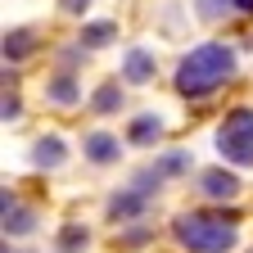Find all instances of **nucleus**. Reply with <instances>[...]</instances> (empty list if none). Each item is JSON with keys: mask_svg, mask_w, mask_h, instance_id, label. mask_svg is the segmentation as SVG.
I'll return each mask as SVG.
<instances>
[{"mask_svg": "<svg viewBox=\"0 0 253 253\" xmlns=\"http://www.w3.org/2000/svg\"><path fill=\"white\" fill-rule=\"evenodd\" d=\"M231 73H235V54H231L226 45L208 41V45L190 50V54L181 59V68H176V90H181V95H208V90H217L221 82H226Z\"/></svg>", "mask_w": 253, "mask_h": 253, "instance_id": "1", "label": "nucleus"}, {"mask_svg": "<svg viewBox=\"0 0 253 253\" xmlns=\"http://www.w3.org/2000/svg\"><path fill=\"white\" fill-rule=\"evenodd\" d=\"M176 240L190 244L195 253H226L235 244V226L212 212H185V217H176Z\"/></svg>", "mask_w": 253, "mask_h": 253, "instance_id": "2", "label": "nucleus"}, {"mask_svg": "<svg viewBox=\"0 0 253 253\" xmlns=\"http://www.w3.org/2000/svg\"><path fill=\"white\" fill-rule=\"evenodd\" d=\"M217 149L231 163H253V109H235L217 131Z\"/></svg>", "mask_w": 253, "mask_h": 253, "instance_id": "3", "label": "nucleus"}, {"mask_svg": "<svg viewBox=\"0 0 253 253\" xmlns=\"http://www.w3.org/2000/svg\"><path fill=\"white\" fill-rule=\"evenodd\" d=\"M199 185H204V195H212V199H235L240 195V181L231 172H204Z\"/></svg>", "mask_w": 253, "mask_h": 253, "instance_id": "4", "label": "nucleus"}, {"mask_svg": "<svg viewBox=\"0 0 253 253\" xmlns=\"http://www.w3.org/2000/svg\"><path fill=\"white\" fill-rule=\"evenodd\" d=\"M122 77L136 82V86H145V82L154 77V59H149L145 50H131V54H126V63H122Z\"/></svg>", "mask_w": 253, "mask_h": 253, "instance_id": "5", "label": "nucleus"}, {"mask_svg": "<svg viewBox=\"0 0 253 253\" xmlns=\"http://www.w3.org/2000/svg\"><path fill=\"white\" fill-rule=\"evenodd\" d=\"M86 158H90V163H113V158H118V140L104 136V131L86 136Z\"/></svg>", "mask_w": 253, "mask_h": 253, "instance_id": "6", "label": "nucleus"}, {"mask_svg": "<svg viewBox=\"0 0 253 253\" xmlns=\"http://www.w3.org/2000/svg\"><path fill=\"white\" fill-rule=\"evenodd\" d=\"M32 50H37V32L18 27V32H9V37H5V59H23V54H32Z\"/></svg>", "mask_w": 253, "mask_h": 253, "instance_id": "7", "label": "nucleus"}, {"mask_svg": "<svg viewBox=\"0 0 253 253\" xmlns=\"http://www.w3.org/2000/svg\"><path fill=\"white\" fill-rule=\"evenodd\" d=\"M126 136H131L136 145H149V140L163 136V122H158L154 113H145V118H136V122H131V131H126Z\"/></svg>", "mask_w": 253, "mask_h": 253, "instance_id": "8", "label": "nucleus"}, {"mask_svg": "<svg viewBox=\"0 0 253 253\" xmlns=\"http://www.w3.org/2000/svg\"><path fill=\"white\" fill-rule=\"evenodd\" d=\"M32 163H37V168H59L63 163V140H41L37 149H32Z\"/></svg>", "mask_w": 253, "mask_h": 253, "instance_id": "9", "label": "nucleus"}, {"mask_svg": "<svg viewBox=\"0 0 253 253\" xmlns=\"http://www.w3.org/2000/svg\"><path fill=\"white\" fill-rule=\"evenodd\" d=\"M113 37H118V23H90V27H82V45H90V50L109 45Z\"/></svg>", "mask_w": 253, "mask_h": 253, "instance_id": "10", "label": "nucleus"}, {"mask_svg": "<svg viewBox=\"0 0 253 253\" xmlns=\"http://www.w3.org/2000/svg\"><path fill=\"white\" fill-rule=\"evenodd\" d=\"M5 231H14V235L32 231V212H27V208H18L9 195H5Z\"/></svg>", "mask_w": 253, "mask_h": 253, "instance_id": "11", "label": "nucleus"}, {"mask_svg": "<svg viewBox=\"0 0 253 253\" xmlns=\"http://www.w3.org/2000/svg\"><path fill=\"white\" fill-rule=\"evenodd\" d=\"M118 104H122V90H118L113 82H104L100 90H95V109H100V113H113Z\"/></svg>", "mask_w": 253, "mask_h": 253, "instance_id": "12", "label": "nucleus"}, {"mask_svg": "<svg viewBox=\"0 0 253 253\" xmlns=\"http://www.w3.org/2000/svg\"><path fill=\"white\" fill-rule=\"evenodd\" d=\"M50 100H54V104H73V100H77L73 77H54V82H50Z\"/></svg>", "mask_w": 253, "mask_h": 253, "instance_id": "13", "label": "nucleus"}, {"mask_svg": "<svg viewBox=\"0 0 253 253\" xmlns=\"http://www.w3.org/2000/svg\"><path fill=\"white\" fill-rule=\"evenodd\" d=\"M82 244H86V226H63L59 231V249L63 253H77Z\"/></svg>", "mask_w": 253, "mask_h": 253, "instance_id": "14", "label": "nucleus"}, {"mask_svg": "<svg viewBox=\"0 0 253 253\" xmlns=\"http://www.w3.org/2000/svg\"><path fill=\"white\" fill-rule=\"evenodd\" d=\"M109 212H113V217H131V212H140V195H118V199L109 204Z\"/></svg>", "mask_w": 253, "mask_h": 253, "instance_id": "15", "label": "nucleus"}, {"mask_svg": "<svg viewBox=\"0 0 253 253\" xmlns=\"http://www.w3.org/2000/svg\"><path fill=\"white\" fill-rule=\"evenodd\" d=\"M59 5H63V9H68V14H82V9L90 5V0H59Z\"/></svg>", "mask_w": 253, "mask_h": 253, "instance_id": "16", "label": "nucleus"}, {"mask_svg": "<svg viewBox=\"0 0 253 253\" xmlns=\"http://www.w3.org/2000/svg\"><path fill=\"white\" fill-rule=\"evenodd\" d=\"M231 5H235V9H253V0H231Z\"/></svg>", "mask_w": 253, "mask_h": 253, "instance_id": "17", "label": "nucleus"}]
</instances>
